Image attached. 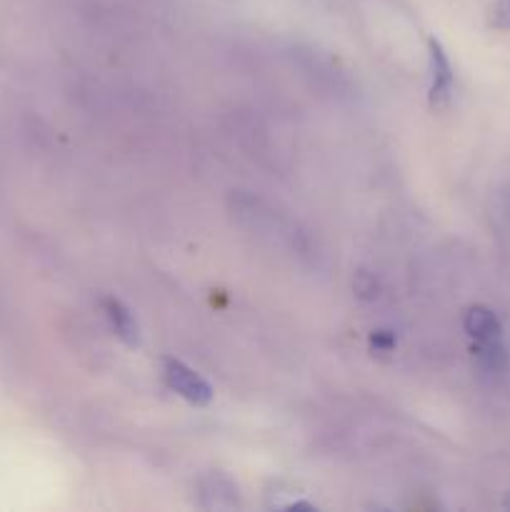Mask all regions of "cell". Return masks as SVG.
Listing matches in <instances>:
<instances>
[{
    "label": "cell",
    "mask_w": 510,
    "mask_h": 512,
    "mask_svg": "<svg viewBox=\"0 0 510 512\" xmlns=\"http://www.w3.org/2000/svg\"><path fill=\"white\" fill-rule=\"evenodd\" d=\"M463 328L473 343V355L485 373H500L508 363L503 323L485 305H473L463 318Z\"/></svg>",
    "instance_id": "6da1fadb"
},
{
    "label": "cell",
    "mask_w": 510,
    "mask_h": 512,
    "mask_svg": "<svg viewBox=\"0 0 510 512\" xmlns=\"http://www.w3.org/2000/svg\"><path fill=\"white\" fill-rule=\"evenodd\" d=\"M163 378L165 383H168V388L175 390V393H178L180 398L188 400V403L208 405L210 400H213V390H210V385L205 383L195 370H190L188 365L180 363V360L175 358L163 360Z\"/></svg>",
    "instance_id": "7a4b0ae2"
},
{
    "label": "cell",
    "mask_w": 510,
    "mask_h": 512,
    "mask_svg": "<svg viewBox=\"0 0 510 512\" xmlns=\"http://www.w3.org/2000/svg\"><path fill=\"white\" fill-rule=\"evenodd\" d=\"M428 55H430L428 100H430V108L440 110L450 103V98H453V85H455L453 65H450L443 45H440L435 38L428 40Z\"/></svg>",
    "instance_id": "3957f363"
},
{
    "label": "cell",
    "mask_w": 510,
    "mask_h": 512,
    "mask_svg": "<svg viewBox=\"0 0 510 512\" xmlns=\"http://www.w3.org/2000/svg\"><path fill=\"white\" fill-rule=\"evenodd\" d=\"M103 310H105V318L110 320V325H113L115 335H118L120 340H123L125 345H138L140 343V328L138 323H135L133 313H130L128 308H125L120 300L115 298H105L103 300Z\"/></svg>",
    "instance_id": "277c9868"
},
{
    "label": "cell",
    "mask_w": 510,
    "mask_h": 512,
    "mask_svg": "<svg viewBox=\"0 0 510 512\" xmlns=\"http://www.w3.org/2000/svg\"><path fill=\"white\" fill-rule=\"evenodd\" d=\"M490 25L498 30H510V0H495L490 8Z\"/></svg>",
    "instance_id": "5b68a950"
},
{
    "label": "cell",
    "mask_w": 510,
    "mask_h": 512,
    "mask_svg": "<svg viewBox=\"0 0 510 512\" xmlns=\"http://www.w3.org/2000/svg\"><path fill=\"white\" fill-rule=\"evenodd\" d=\"M500 215L510 225V185L503 190V198H500Z\"/></svg>",
    "instance_id": "8992f818"
}]
</instances>
